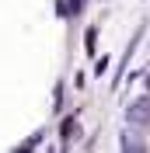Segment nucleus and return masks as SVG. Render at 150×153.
Listing matches in <instances>:
<instances>
[{
    "instance_id": "1",
    "label": "nucleus",
    "mask_w": 150,
    "mask_h": 153,
    "mask_svg": "<svg viewBox=\"0 0 150 153\" xmlns=\"http://www.w3.org/2000/svg\"><path fill=\"white\" fill-rule=\"evenodd\" d=\"M126 122H129L133 129L150 125V97H133L129 105H126Z\"/></svg>"
},
{
    "instance_id": "6",
    "label": "nucleus",
    "mask_w": 150,
    "mask_h": 153,
    "mask_svg": "<svg viewBox=\"0 0 150 153\" xmlns=\"http://www.w3.org/2000/svg\"><path fill=\"white\" fill-rule=\"evenodd\" d=\"M66 10H70V14H80V10H84V0H70Z\"/></svg>"
},
{
    "instance_id": "5",
    "label": "nucleus",
    "mask_w": 150,
    "mask_h": 153,
    "mask_svg": "<svg viewBox=\"0 0 150 153\" xmlns=\"http://www.w3.org/2000/svg\"><path fill=\"white\" fill-rule=\"evenodd\" d=\"M108 66H112V59H108V56H98V59H94V73H98V76H105Z\"/></svg>"
},
{
    "instance_id": "4",
    "label": "nucleus",
    "mask_w": 150,
    "mask_h": 153,
    "mask_svg": "<svg viewBox=\"0 0 150 153\" xmlns=\"http://www.w3.org/2000/svg\"><path fill=\"white\" fill-rule=\"evenodd\" d=\"M84 45H87V52L94 56V45H98V28H87V35H84Z\"/></svg>"
},
{
    "instance_id": "7",
    "label": "nucleus",
    "mask_w": 150,
    "mask_h": 153,
    "mask_svg": "<svg viewBox=\"0 0 150 153\" xmlns=\"http://www.w3.org/2000/svg\"><path fill=\"white\" fill-rule=\"evenodd\" d=\"M147 91H150V70H147Z\"/></svg>"
},
{
    "instance_id": "8",
    "label": "nucleus",
    "mask_w": 150,
    "mask_h": 153,
    "mask_svg": "<svg viewBox=\"0 0 150 153\" xmlns=\"http://www.w3.org/2000/svg\"><path fill=\"white\" fill-rule=\"evenodd\" d=\"M49 153H52V150H49Z\"/></svg>"
},
{
    "instance_id": "3",
    "label": "nucleus",
    "mask_w": 150,
    "mask_h": 153,
    "mask_svg": "<svg viewBox=\"0 0 150 153\" xmlns=\"http://www.w3.org/2000/svg\"><path fill=\"white\" fill-rule=\"evenodd\" d=\"M74 125H77V118H74V115H66V118H63V125H59L63 139H70V136H74Z\"/></svg>"
},
{
    "instance_id": "2",
    "label": "nucleus",
    "mask_w": 150,
    "mask_h": 153,
    "mask_svg": "<svg viewBox=\"0 0 150 153\" xmlns=\"http://www.w3.org/2000/svg\"><path fill=\"white\" fill-rule=\"evenodd\" d=\"M119 146H122V153H147L143 139H140V136H133V132H122V136H119Z\"/></svg>"
}]
</instances>
